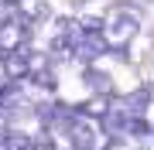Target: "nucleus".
<instances>
[{
	"instance_id": "f03ea898",
	"label": "nucleus",
	"mask_w": 154,
	"mask_h": 150,
	"mask_svg": "<svg viewBox=\"0 0 154 150\" xmlns=\"http://www.w3.org/2000/svg\"><path fill=\"white\" fill-rule=\"evenodd\" d=\"M21 41V28L17 24H0V48H14Z\"/></svg>"
},
{
	"instance_id": "f257e3e1",
	"label": "nucleus",
	"mask_w": 154,
	"mask_h": 150,
	"mask_svg": "<svg viewBox=\"0 0 154 150\" xmlns=\"http://www.w3.org/2000/svg\"><path fill=\"white\" fill-rule=\"evenodd\" d=\"M134 31H137V21L127 17V14H120V17L113 21V31H110V34H113V41H127Z\"/></svg>"
}]
</instances>
